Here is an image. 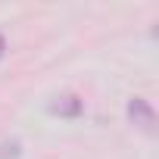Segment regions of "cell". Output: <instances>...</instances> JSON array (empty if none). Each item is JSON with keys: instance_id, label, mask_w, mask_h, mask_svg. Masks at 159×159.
<instances>
[{"instance_id": "obj_1", "label": "cell", "mask_w": 159, "mask_h": 159, "mask_svg": "<svg viewBox=\"0 0 159 159\" xmlns=\"http://www.w3.org/2000/svg\"><path fill=\"white\" fill-rule=\"evenodd\" d=\"M128 119H131L140 131H153V128H156V112H153V106H150L143 97L128 100Z\"/></svg>"}, {"instance_id": "obj_3", "label": "cell", "mask_w": 159, "mask_h": 159, "mask_svg": "<svg viewBox=\"0 0 159 159\" xmlns=\"http://www.w3.org/2000/svg\"><path fill=\"white\" fill-rule=\"evenodd\" d=\"M3 53H7V41H3V34H0V59H3Z\"/></svg>"}, {"instance_id": "obj_2", "label": "cell", "mask_w": 159, "mask_h": 159, "mask_svg": "<svg viewBox=\"0 0 159 159\" xmlns=\"http://www.w3.org/2000/svg\"><path fill=\"white\" fill-rule=\"evenodd\" d=\"M81 109H84V103L78 100L75 94H62V97H56V100L50 103V112H53V116H66V119L81 116Z\"/></svg>"}]
</instances>
